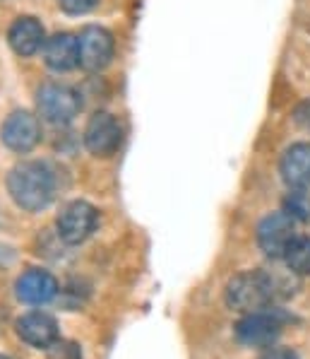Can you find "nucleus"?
Segmentation results:
<instances>
[{
    "label": "nucleus",
    "mask_w": 310,
    "mask_h": 359,
    "mask_svg": "<svg viewBox=\"0 0 310 359\" xmlns=\"http://www.w3.org/2000/svg\"><path fill=\"white\" fill-rule=\"evenodd\" d=\"M8 191L17 208L38 212L53 201L55 179L41 162H22L8 176Z\"/></svg>",
    "instance_id": "obj_1"
},
{
    "label": "nucleus",
    "mask_w": 310,
    "mask_h": 359,
    "mask_svg": "<svg viewBox=\"0 0 310 359\" xmlns=\"http://www.w3.org/2000/svg\"><path fill=\"white\" fill-rule=\"evenodd\" d=\"M276 302L272 278L267 268H255L238 273L229 285H226V304L229 309L241 313H253L269 309Z\"/></svg>",
    "instance_id": "obj_2"
},
{
    "label": "nucleus",
    "mask_w": 310,
    "mask_h": 359,
    "mask_svg": "<svg viewBox=\"0 0 310 359\" xmlns=\"http://www.w3.org/2000/svg\"><path fill=\"white\" fill-rule=\"evenodd\" d=\"M286 321H289V316L272 306L262 309V311L246 313L236 323V338L246 347H262V350H267V347H272L279 340Z\"/></svg>",
    "instance_id": "obj_3"
},
{
    "label": "nucleus",
    "mask_w": 310,
    "mask_h": 359,
    "mask_svg": "<svg viewBox=\"0 0 310 359\" xmlns=\"http://www.w3.org/2000/svg\"><path fill=\"white\" fill-rule=\"evenodd\" d=\"M36 107H38V114H41L43 121L55 123V126H65L80 114L82 102H80V95H77L73 87L48 82V85H43L41 90H38Z\"/></svg>",
    "instance_id": "obj_4"
},
{
    "label": "nucleus",
    "mask_w": 310,
    "mask_h": 359,
    "mask_svg": "<svg viewBox=\"0 0 310 359\" xmlns=\"http://www.w3.org/2000/svg\"><path fill=\"white\" fill-rule=\"evenodd\" d=\"M97 222V208L90 205L87 201H73L60 210L58 219H55V229H58V236L65 244H82L94 234Z\"/></svg>",
    "instance_id": "obj_5"
},
{
    "label": "nucleus",
    "mask_w": 310,
    "mask_h": 359,
    "mask_svg": "<svg viewBox=\"0 0 310 359\" xmlns=\"http://www.w3.org/2000/svg\"><path fill=\"white\" fill-rule=\"evenodd\" d=\"M296 219L281 210L272 212L258 224V244L269 258H284L286 248L296 239Z\"/></svg>",
    "instance_id": "obj_6"
},
{
    "label": "nucleus",
    "mask_w": 310,
    "mask_h": 359,
    "mask_svg": "<svg viewBox=\"0 0 310 359\" xmlns=\"http://www.w3.org/2000/svg\"><path fill=\"white\" fill-rule=\"evenodd\" d=\"M80 46V65L85 70H104L113 58V34L104 27H85L77 36Z\"/></svg>",
    "instance_id": "obj_7"
},
{
    "label": "nucleus",
    "mask_w": 310,
    "mask_h": 359,
    "mask_svg": "<svg viewBox=\"0 0 310 359\" xmlns=\"http://www.w3.org/2000/svg\"><path fill=\"white\" fill-rule=\"evenodd\" d=\"M120 140H123V128L113 114L99 111L92 116L85 128V145L92 154L111 157L120 147Z\"/></svg>",
    "instance_id": "obj_8"
},
{
    "label": "nucleus",
    "mask_w": 310,
    "mask_h": 359,
    "mask_svg": "<svg viewBox=\"0 0 310 359\" xmlns=\"http://www.w3.org/2000/svg\"><path fill=\"white\" fill-rule=\"evenodd\" d=\"M0 137L13 152H29L36 147V142L41 140V126L38 118L29 111H15L5 118L3 128H0Z\"/></svg>",
    "instance_id": "obj_9"
},
{
    "label": "nucleus",
    "mask_w": 310,
    "mask_h": 359,
    "mask_svg": "<svg viewBox=\"0 0 310 359\" xmlns=\"http://www.w3.org/2000/svg\"><path fill=\"white\" fill-rule=\"evenodd\" d=\"M15 292H17V299L29 304V306H41V304H48L55 299L58 294V283L48 270L41 268H29L27 273H22L17 278V285H15Z\"/></svg>",
    "instance_id": "obj_10"
},
{
    "label": "nucleus",
    "mask_w": 310,
    "mask_h": 359,
    "mask_svg": "<svg viewBox=\"0 0 310 359\" xmlns=\"http://www.w3.org/2000/svg\"><path fill=\"white\" fill-rule=\"evenodd\" d=\"M15 328H17V335L27 342V345L38 347V350H48V347L60 338L58 321L46 311L24 313Z\"/></svg>",
    "instance_id": "obj_11"
},
{
    "label": "nucleus",
    "mask_w": 310,
    "mask_h": 359,
    "mask_svg": "<svg viewBox=\"0 0 310 359\" xmlns=\"http://www.w3.org/2000/svg\"><path fill=\"white\" fill-rule=\"evenodd\" d=\"M279 171L289 189H310V145H291L281 157Z\"/></svg>",
    "instance_id": "obj_12"
},
{
    "label": "nucleus",
    "mask_w": 310,
    "mask_h": 359,
    "mask_svg": "<svg viewBox=\"0 0 310 359\" xmlns=\"http://www.w3.org/2000/svg\"><path fill=\"white\" fill-rule=\"evenodd\" d=\"M43 60L51 70L65 73L80 65V46H77V36L60 32V34L51 36L43 46Z\"/></svg>",
    "instance_id": "obj_13"
},
{
    "label": "nucleus",
    "mask_w": 310,
    "mask_h": 359,
    "mask_svg": "<svg viewBox=\"0 0 310 359\" xmlns=\"http://www.w3.org/2000/svg\"><path fill=\"white\" fill-rule=\"evenodd\" d=\"M8 41L17 56H34L46 43L43 27L36 18H17L8 32Z\"/></svg>",
    "instance_id": "obj_14"
},
{
    "label": "nucleus",
    "mask_w": 310,
    "mask_h": 359,
    "mask_svg": "<svg viewBox=\"0 0 310 359\" xmlns=\"http://www.w3.org/2000/svg\"><path fill=\"white\" fill-rule=\"evenodd\" d=\"M284 263L298 278L310 275V236H296L284 253Z\"/></svg>",
    "instance_id": "obj_15"
},
{
    "label": "nucleus",
    "mask_w": 310,
    "mask_h": 359,
    "mask_svg": "<svg viewBox=\"0 0 310 359\" xmlns=\"http://www.w3.org/2000/svg\"><path fill=\"white\" fill-rule=\"evenodd\" d=\"M284 212L296 222H308L310 219V196L306 189H291L284 198Z\"/></svg>",
    "instance_id": "obj_16"
},
{
    "label": "nucleus",
    "mask_w": 310,
    "mask_h": 359,
    "mask_svg": "<svg viewBox=\"0 0 310 359\" xmlns=\"http://www.w3.org/2000/svg\"><path fill=\"white\" fill-rule=\"evenodd\" d=\"M48 359H82V350L80 345L70 340H55L51 347H48Z\"/></svg>",
    "instance_id": "obj_17"
},
{
    "label": "nucleus",
    "mask_w": 310,
    "mask_h": 359,
    "mask_svg": "<svg viewBox=\"0 0 310 359\" xmlns=\"http://www.w3.org/2000/svg\"><path fill=\"white\" fill-rule=\"evenodd\" d=\"M99 0H60V8L70 15H85L97 8Z\"/></svg>",
    "instance_id": "obj_18"
},
{
    "label": "nucleus",
    "mask_w": 310,
    "mask_h": 359,
    "mask_svg": "<svg viewBox=\"0 0 310 359\" xmlns=\"http://www.w3.org/2000/svg\"><path fill=\"white\" fill-rule=\"evenodd\" d=\"M260 359H298V355L289 347H267V350L262 352V357Z\"/></svg>",
    "instance_id": "obj_19"
},
{
    "label": "nucleus",
    "mask_w": 310,
    "mask_h": 359,
    "mask_svg": "<svg viewBox=\"0 0 310 359\" xmlns=\"http://www.w3.org/2000/svg\"><path fill=\"white\" fill-rule=\"evenodd\" d=\"M0 359H10V357H5V355H0Z\"/></svg>",
    "instance_id": "obj_20"
}]
</instances>
